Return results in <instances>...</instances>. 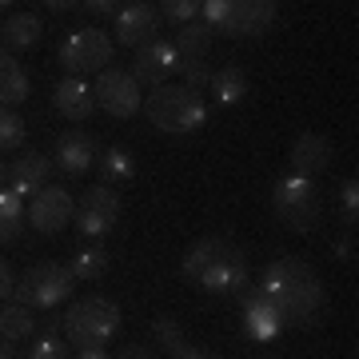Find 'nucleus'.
<instances>
[{"mask_svg":"<svg viewBox=\"0 0 359 359\" xmlns=\"http://www.w3.org/2000/svg\"><path fill=\"white\" fill-rule=\"evenodd\" d=\"M72 212H76L72 196H68L65 188H56V184L40 188V192L28 200V208H25L32 231H40V236H56V231H65L68 224H72Z\"/></svg>","mask_w":359,"mask_h":359,"instance_id":"obj_12","label":"nucleus"},{"mask_svg":"<svg viewBox=\"0 0 359 359\" xmlns=\"http://www.w3.org/2000/svg\"><path fill=\"white\" fill-rule=\"evenodd\" d=\"M271 208L292 231H316L323 219L320 184L308 176H280L271 188Z\"/></svg>","mask_w":359,"mask_h":359,"instance_id":"obj_6","label":"nucleus"},{"mask_svg":"<svg viewBox=\"0 0 359 359\" xmlns=\"http://www.w3.org/2000/svg\"><path fill=\"white\" fill-rule=\"evenodd\" d=\"M335 164V144L327 140V136H320V132H304L299 140L292 144V176H323L327 168Z\"/></svg>","mask_w":359,"mask_h":359,"instance_id":"obj_15","label":"nucleus"},{"mask_svg":"<svg viewBox=\"0 0 359 359\" xmlns=\"http://www.w3.org/2000/svg\"><path fill=\"white\" fill-rule=\"evenodd\" d=\"M176 65H180V56L172 48V40H152V44L136 48V56H132V80L152 92L176 76Z\"/></svg>","mask_w":359,"mask_h":359,"instance_id":"obj_13","label":"nucleus"},{"mask_svg":"<svg viewBox=\"0 0 359 359\" xmlns=\"http://www.w3.org/2000/svg\"><path fill=\"white\" fill-rule=\"evenodd\" d=\"M44 8H48V13H56V16H65V13H80V4H76V0H48Z\"/></svg>","mask_w":359,"mask_h":359,"instance_id":"obj_37","label":"nucleus"},{"mask_svg":"<svg viewBox=\"0 0 359 359\" xmlns=\"http://www.w3.org/2000/svg\"><path fill=\"white\" fill-rule=\"evenodd\" d=\"M176 72L184 76V88H192L196 96H204L208 84H212V72H216V68L208 65V60H180Z\"/></svg>","mask_w":359,"mask_h":359,"instance_id":"obj_27","label":"nucleus"},{"mask_svg":"<svg viewBox=\"0 0 359 359\" xmlns=\"http://www.w3.org/2000/svg\"><path fill=\"white\" fill-rule=\"evenodd\" d=\"M172 359H224V355H216V351H208V347H196V344H184L176 351Z\"/></svg>","mask_w":359,"mask_h":359,"instance_id":"obj_35","label":"nucleus"},{"mask_svg":"<svg viewBox=\"0 0 359 359\" xmlns=\"http://www.w3.org/2000/svg\"><path fill=\"white\" fill-rule=\"evenodd\" d=\"M256 287L283 311V323H287V327L311 332V327H320L323 316H327L323 280L316 276V268H311L304 256H280L276 264H268Z\"/></svg>","mask_w":359,"mask_h":359,"instance_id":"obj_1","label":"nucleus"},{"mask_svg":"<svg viewBox=\"0 0 359 359\" xmlns=\"http://www.w3.org/2000/svg\"><path fill=\"white\" fill-rule=\"evenodd\" d=\"M208 92H212V100H216L219 108H236V104L248 100L252 84H248V72L240 65H224V68H216V72H212Z\"/></svg>","mask_w":359,"mask_h":359,"instance_id":"obj_20","label":"nucleus"},{"mask_svg":"<svg viewBox=\"0 0 359 359\" xmlns=\"http://www.w3.org/2000/svg\"><path fill=\"white\" fill-rule=\"evenodd\" d=\"M92 160H96V140H92V132L72 128V132H65V136L56 140V164L65 168L72 180L88 176Z\"/></svg>","mask_w":359,"mask_h":359,"instance_id":"obj_17","label":"nucleus"},{"mask_svg":"<svg viewBox=\"0 0 359 359\" xmlns=\"http://www.w3.org/2000/svg\"><path fill=\"white\" fill-rule=\"evenodd\" d=\"M216 28L204 25V20H192V25H184L176 32V40H172V48H176L180 60H208V52H212V44H216Z\"/></svg>","mask_w":359,"mask_h":359,"instance_id":"obj_21","label":"nucleus"},{"mask_svg":"<svg viewBox=\"0 0 359 359\" xmlns=\"http://www.w3.org/2000/svg\"><path fill=\"white\" fill-rule=\"evenodd\" d=\"M25 228V200L13 192V188H4L0 192V248L13 244L16 236Z\"/></svg>","mask_w":359,"mask_h":359,"instance_id":"obj_25","label":"nucleus"},{"mask_svg":"<svg viewBox=\"0 0 359 359\" xmlns=\"http://www.w3.org/2000/svg\"><path fill=\"white\" fill-rule=\"evenodd\" d=\"M112 359H160V355H156V351H148L144 344H128V347H120Z\"/></svg>","mask_w":359,"mask_h":359,"instance_id":"obj_36","label":"nucleus"},{"mask_svg":"<svg viewBox=\"0 0 359 359\" xmlns=\"http://www.w3.org/2000/svg\"><path fill=\"white\" fill-rule=\"evenodd\" d=\"M112 20H116V40H120L124 48H144V44H152L156 32H160V13H156V4H144V0L120 4V13H116Z\"/></svg>","mask_w":359,"mask_h":359,"instance_id":"obj_14","label":"nucleus"},{"mask_svg":"<svg viewBox=\"0 0 359 359\" xmlns=\"http://www.w3.org/2000/svg\"><path fill=\"white\" fill-rule=\"evenodd\" d=\"M8 8H13V4H8V0H0V13H8Z\"/></svg>","mask_w":359,"mask_h":359,"instance_id":"obj_41","label":"nucleus"},{"mask_svg":"<svg viewBox=\"0 0 359 359\" xmlns=\"http://www.w3.org/2000/svg\"><path fill=\"white\" fill-rule=\"evenodd\" d=\"M80 13H92V16H116V13H120V4H116V0H88V4H80Z\"/></svg>","mask_w":359,"mask_h":359,"instance_id":"obj_34","label":"nucleus"},{"mask_svg":"<svg viewBox=\"0 0 359 359\" xmlns=\"http://www.w3.org/2000/svg\"><path fill=\"white\" fill-rule=\"evenodd\" d=\"M240 308H244V332H248V339H256V344H271V339H280V335L287 332L283 311L276 308L264 292H259L256 283H248L244 292H240Z\"/></svg>","mask_w":359,"mask_h":359,"instance_id":"obj_11","label":"nucleus"},{"mask_svg":"<svg viewBox=\"0 0 359 359\" xmlns=\"http://www.w3.org/2000/svg\"><path fill=\"white\" fill-rule=\"evenodd\" d=\"M112 52H116V40H108L96 25H88V28H76L72 36H65V44H60V65L80 80L100 76L104 68H112Z\"/></svg>","mask_w":359,"mask_h":359,"instance_id":"obj_8","label":"nucleus"},{"mask_svg":"<svg viewBox=\"0 0 359 359\" xmlns=\"http://www.w3.org/2000/svg\"><path fill=\"white\" fill-rule=\"evenodd\" d=\"M48 176H52V160L44 152H20L8 164V188L20 200H32L40 188H48Z\"/></svg>","mask_w":359,"mask_h":359,"instance_id":"obj_16","label":"nucleus"},{"mask_svg":"<svg viewBox=\"0 0 359 359\" xmlns=\"http://www.w3.org/2000/svg\"><path fill=\"white\" fill-rule=\"evenodd\" d=\"M40 36H44V20L36 13H8L4 25H0V44H4V52L36 48Z\"/></svg>","mask_w":359,"mask_h":359,"instance_id":"obj_19","label":"nucleus"},{"mask_svg":"<svg viewBox=\"0 0 359 359\" xmlns=\"http://www.w3.org/2000/svg\"><path fill=\"white\" fill-rule=\"evenodd\" d=\"M120 212H124L120 192L108 188V184H92L88 192H84V200L76 204L72 219H76V228L84 231L88 240H104V236L120 224Z\"/></svg>","mask_w":359,"mask_h":359,"instance_id":"obj_9","label":"nucleus"},{"mask_svg":"<svg viewBox=\"0 0 359 359\" xmlns=\"http://www.w3.org/2000/svg\"><path fill=\"white\" fill-rule=\"evenodd\" d=\"M335 259H344V264H351V259H355V231H344V236H339V240H335Z\"/></svg>","mask_w":359,"mask_h":359,"instance_id":"obj_33","label":"nucleus"},{"mask_svg":"<svg viewBox=\"0 0 359 359\" xmlns=\"http://www.w3.org/2000/svg\"><path fill=\"white\" fill-rule=\"evenodd\" d=\"M76 292V276L68 271V264H52V259H44V264H32V268L16 280V304H25V308L32 311H56L60 304H65L68 295Z\"/></svg>","mask_w":359,"mask_h":359,"instance_id":"obj_7","label":"nucleus"},{"mask_svg":"<svg viewBox=\"0 0 359 359\" xmlns=\"http://www.w3.org/2000/svg\"><path fill=\"white\" fill-rule=\"evenodd\" d=\"M25 359H72V351H68V344L60 335H40Z\"/></svg>","mask_w":359,"mask_h":359,"instance_id":"obj_31","label":"nucleus"},{"mask_svg":"<svg viewBox=\"0 0 359 359\" xmlns=\"http://www.w3.org/2000/svg\"><path fill=\"white\" fill-rule=\"evenodd\" d=\"M92 96H96V104H100L112 120H132V116L144 108V92H140V84L132 80L128 68H104L100 76H96Z\"/></svg>","mask_w":359,"mask_h":359,"instance_id":"obj_10","label":"nucleus"},{"mask_svg":"<svg viewBox=\"0 0 359 359\" xmlns=\"http://www.w3.org/2000/svg\"><path fill=\"white\" fill-rule=\"evenodd\" d=\"M72 359H112V355H104V347H96V351H76Z\"/></svg>","mask_w":359,"mask_h":359,"instance_id":"obj_39","label":"nucleus"},{"mask_svg":"<svg viewBox=\"0 0 359 359\" xmlns=\"http://www.w3.org/2000/svg\"><path fill=\"white\" fill-rule=\"evenodd\" d=\"M0 359H25V355L16 351V344H8V339H0Z\"/></svg>","mask_w":359,"mask_h":359,"instance_id":"obj_38","label":"nucleus"},{"mask_svg":"<svg viewBox=\"0 0 359 359\" xmlns=\"http://www.w3.org/2000/svg\"><path fill=\"white\" fill-rule=\"evenodd\" d=\"M276 0H200V20L224 36L256 40L276 25Z\"/></svg>","mask_w":359,"mask_h":359,"instance_id":"obj_5","label":"nucleus"},{"mask_svg":"<svg viewBox=\"0 0 359 359\" xmlns=\"http://www.w3.org/2000/svg\"><path fill=\"white\" fill-rule=\"evenodd\" d=\"M160 16L184 28V25H192V20H200V0H164Z\"/></svg>","mask_w":359,"mask_h":359,"instance_id":"obj_29","label":"nucleus"},{"mask_svg":"<svg viewBox=\"0 0 359 359\" xmlns=\"http://www.w3.org/2000/svg\"><path fill=\"white\" fill-rule=\"evenodd\" d=\"M184 280L200 283L212 295H240L252 283V264L248 252L231 236H200L188 252H184Z\"/></svg>","mask_w":359,"mask_h":359,"instance_id":"obj_2","label":"nucleus"},{"mask_svg":"<svg viewBox=\"0 0 359 359\" xmlns=\"http://www.w3.org/2000/svg\"><path fill=\"white\" fill-rule=\"evenodd\" d=\"M28 100V72L20 68L13 52H0V108Z\"/></svg>","mask_w":359,"mask_h":359,"instance_id":"obj_22","label":"nucleus"},{"mask_svg":"<svg viewBox=\"0 0 359 359\" xmlns=\"http://www.w3.org/2000/svg\"><path fill=\"white\" fill-rule=\"evenodd\" d=\"M4 188H8V164L0 160V192H4Z\"/></svg>","mask_w":359,"mask_h":359,"instance_id":"obj_40","label":"nucleus"},{"mask_svg":"<svg viewBox=\"0 0 359 359\" xmlns=\"http://www.w3.org/2000/svg\"><path fill=\"white\" fill-rule=\"evenodd\" d=\"M60 327H65V339L76 351H96L120 332V308L104 295H80V299L68 304Z\"/></svg>","mask_w":359,"mask_h":359,"instance_id":"obj_4","label":"nucleus"},{"mask_svg":"<svg viewBox=\"0 0 359 359\" xmlns=\"http://www.w3.org/2000/svg\"><path fill=\"white\" fill-rule=\"evenodd\" d=\"M140 112L152 120V128L168 132V136H192V132L204 128L208 104L204 96H196L184 84H160V88H152L144 96Z\"/></svg>","mask_w":359,"mask_h":359,"instance_id":"obj_3","label":"nucleus"},{"mask_svg":"<svg viewBox=\"0 0 359 359\" xmlns=\"http://www.w3.org/2000/svg\"><path fill=\"white\" fill-rule=\"evenodd\" d=\"M108 264H112V256L96 244V248H80L76 256H72V264H68V271L76 276V283L80 280H100L104 271H108Z\"/></svg>","mask_w":359,"mask_h":359,"instance_id":"obj_26","label":"nucleus"},{"mask_svg":"<svg viewBox=\"0 0 359 359\" xmlns=\"http://www.w3.org/2000/svg\"><path fill=\"white\" fill-rule=\"evenodd\" d=\"M56 108H60V116L65 120H72V124H84L92 112H96V96H92V84L80 76H68L56 84Z\"/></svg>","mask_w":359,"mask_h":359,"instance_id":"obj_18","label":"nucleus"},{"mask_svg":"<svg viewBox=\"0 0 359 359\" xmlns=\"http://www.w3.org/2000/svg\"><path fill=\"white\" fill-rule=\"evenodd\" d=\"M136 176V164H132V152L128 148H120V144H112V148H104L100 152V180L112 188V184H128V180Z\"/></svg>","mask_w":359,"mask_h":359,"instance_id":"obj_24","label":"nucleus"},{"mask_svg":"<svg viewBox=\"0 0 359 359\" xmlns=\"http://www.w3.org/2000/svg\"><path fill=\"white\" fill-rule=\"evenodd\" d=\"M36 332V316L32 308L25 304H0V339H8V344H20V339H32Z\"/></svg>","mask_w":359,"mask_h":359,"instance_id":"obj_23","label":"nucleus"},{"mask_svg":"<svg viewBox=\"0 0 359 359\" xmlns=\"http://www.w3.org/2000/svg\"><path fill=\"white\" fill-rule=\"evenodd\" d=\"M339 216H344L347 231H355V219H359V184H355V176L339 184Z\"/></svg>","mask_w":359,"mask_h":359,"instance_id":"obj_30","label":"nucleus"},{"mask_svg":"<svg viewBox=\"0 0 359 359\" xmlns=\"http://www.w3.org/2000/svg\"><path fill=\"white\" fill-rule=\"evenodd\" d=\"M13 295H16V276H13V268L0 259V304H13Z\"/></svg>","mask_w":359,"mask_h":359,"instance_id":"obj_32","label":"nucleus"},{"mask_svg":"<svg viewBox=\"0 0 359 359\" xmlns=\"http://www.w3.org/2000/svg\"><path fill=\"white\" fill-rule=\"evenodd\" d=\"M25 144V120L16 108H0V152H13Z\"/></svg>","mask_w":359,"mask_h":359,"instance_id":"obj_28","label":"nucleus"}]
</instances>
